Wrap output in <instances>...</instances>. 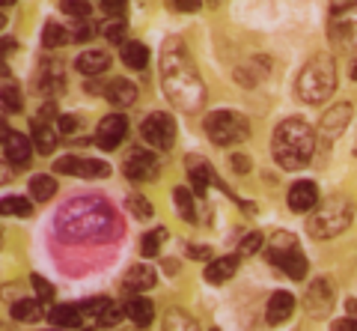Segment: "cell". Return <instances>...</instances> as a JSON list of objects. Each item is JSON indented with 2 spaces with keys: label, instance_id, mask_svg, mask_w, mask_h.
Instances as JSON below:
<instances>
[{
  "label": "cell",
  "instance_id": "cell-1",
  "mask_svg": "<svg viewBox=\"0 0 357 331\" xmlns=\"http://www.w3.org/2000/svg\"><path fill=\"white\" fill-rule=\"evenodd\" d=\"M116 233H122V224L102 197H77L57 212V236L63 242H110Z\"/></svg>",
  "mask_w": 357,
  "mask_h": 331
},
{
  "label": "cell",
  "instance_id": "cell-2",
  "mask_svg": "<svg viewBox=\"0 0 357 331\" xmlns=\"http://www.w3.org/2000/svg\"><path fill=\"white\" fill-rule=\"evenodd\" d=\"M161 87L173 108H178L182 114H197L206 105V84L194 60L188 57L182 39H167L161 51Z\"/></svg>",
  "mask_w": 357,
  "mask_h": 331
},
{
  "label": "cell",
  "instance_id": "cell-3",
  "mask_svg": "<svg viewBox=\"0 0 357 331\" xmlns=\"http://www.w3.org/2000/svg\"><path fill=\"white\" fill-rule=\"evenodd\" d=\"M274 161L283 170H301L307 168L312 152H316V131H312L301 117H289L274 128L271 138Z\"/></svg>",
  "mask_w": 357,
  "mask_h": 331
},
{
  "label": "cell",
  "instance_id": "cell-4",
  "mask_svg": "<svg viewBox=\"0 0 357 331\" xmlns=\"http://www.w3.org/2000/svg\"><path fill=\"white\" fill-rule=\"evenodd\" d=\"M333 90H337V66H333V57L316 54V57L301 69L298 81H295V93L301 96V102L319 105V102H325L328 96H333Z\"/></svg>",
  "mask_w": 357,
  "mask_h": 331
},
{
  "label": "cell",
  "instance_id": "cell-5",
  "mask_svg": "<svg viewBox=\"0 0 357 331\" xmlns=\"http://www.w3.org/2000/svg\"><path fill=\"white\" fill-rule=\"evenodd\" d=\"M354 221V206L351 200L345 197H328L325 203H319L316 209L310 212V221H307V233L312 239L325 242V239H333L345 233Z\"/></svg>",
  "mask_w": 357,
  "mask_h": 331
},
{
  "label": "cell",
  "instance_id": "cell-6",
  "mask_svg": "<svg viewBox=\"0 0 357 331\" xmlns=\"http://www.w3.org/2000/svg\"><path fill=\"white\" fill-rule=\"evenodd\" d=\"M203 128H206L208 140L218 143V147H232V143L248 140V135H250L248 117L238 114V110H215V114L206 117Z\"/></svg>",
  "mask_w": 357,
  "mask_h": 331
},
{
  "label": "cell",
  "instance_id": "cell-7",
  "mask_svg": "<svg viewBox=\"0 0 357 331\" xmlns=\"http://www.w3.org/2000/svg\"><path fill=\"white\" fill-rule=\"evenodd\" d=\"M140 135L155 149H173V143H176V119L170 114H164V110H155V114H149L146 119H143Z\"/></svg>",
  "mask_w": 357,
  "mask_h": 331
},
{
  "label": "cell",
  "instance_id": "cell-8",
  "mask_svg": "<svg viewBox=\"0 0 357 331\" xmlns=\"http://www.w3.org/2000/svg\"><path fill=\"white\" fill-rule=\"evenodd\" d=\"M328 39L337 48H342V51L357 48V6L333 9L331 27H328Z\"/></svg>",
  "mask_w": 357,
  "mask_h": 331
},
{
  "label": "cell",
  "instance_id": "cell-9",
  "mask_svg": "<svg viewBox=\"0 0 357 331\" xmlns=\"http://www.w3.org/2000/svg\"><path fill=\"white\" fill-rule=\"evenodd\" d=\"M57 173L66 176H81V179H107L110 176V164L98 161V159H77V156H63L54 164Z\"/></svg>",
  "mask_w": 357,
  "mask_h": 331
},
{
  "label": "cell",
  "instance_id": "cell-10",
  "mask_svg": "<svg viewBox=\"0 0 357 331\" xmlns=\"http://www.w3.org/2000/svg\"><path fill=\"white\" fill-rule=\"evenodd\" d=\"M122 173H126L131 182H152V179H158V159H155L149 149L137 147L126 156Z\"/></svg>",
  "mask_w": 357,
  "mask_h": 331
},
{
  "label": "cell",
  "instance_id": "cell-11",
  "mask_svg": "<svg viewBox=\"0 0 357 331\" xmlns=\"http://www.w3.org/2000/svg\"><path fill=\"white\" fill-rule=\"evenodd\" d=\"M128 135V119L126 114H107L96 128V143L102 149H116Z\"/></svg>",
  "mask_w": 357,
  "mask_h": 331
},
{
  "label": "cell",
  "instance_id": "cell-12",
  "mask_svg": "<svg viewBox=\"0 0 357 331\" xmlns=\"http://www.w3.org/2000/svg\"><path fill=\"white\" fill-rule=\"evenodd\" d=\"M333 299H337V286H333V281L319 278V281H312L304 302H307V311L312 316H325L328 311H333Z\"/></svg>",
  "mask_w": 357,
  "mask_h": 331
},
{
  "label": "cell",
  "instance_id": "cell-13",
  "mask_svg": "<svg viewBox=\"0 0 357 331\" xmlns=\"http://www.w3.org/2000/svg\"><path fill=\"white\" fill-rule=\"evenodd\" d=\"M351 123V105H333L325 117H321V126H319V138L325 143H333L345 128Z\"/></svg>",
  "mask_w": 357,
  "mask_h": 331
},
{
  "label": "cell",
  "instance_id": "cell-14",
  "mask_svg": "<svg viewBox=\"0 0 357 331\" xmlns=\"http://www.w3.org/2000/svg\"><path fill=\"white\" fill-rule=\"evenodd\" d=\"M33 149H36V143H33V138H24V135H18V131H9L6 128V138H3V159L9 164H27L30 156H33Z\"/></svg>",
  "mask_w": 357,
  "mask_h": 331
},
{
  "label": "cell",
  "instance_id": "cell-15",
  "mask_svg": "<svg viewBox=\"0 0 357 331\" xmlns=\"http://www.w3.org/2000/svg\"><path fill=\"white\" fill-rule=\"evenodd\" d=\"M319 206V185L310 179H301L289 189V209L292 212H312Z\"/></svg>",
  "mask_w": 357,
  "mask_h": 331
},
{
  "label": "cell",
  "instance_id": "cell-16",
  "mask_svg": "<svg viewBox=\"0 0 357 331\" xmlns=\"http://www.w3.org/2000/svg\"><path fill=\"white\" fill-rule=\"evenodd\" d=\"M185 170H188V179H191V189L197 197H203L208 191V185L215 182V173H211L208 161L203 156H188L185 159Z\"/></svg>",
  "mask_w": 357,
  "mask_h": 331
},
{
  "label": "cell",
  "instance_id": "cell-17",
  "mask_svg": "<svg viewBox=\"0 0 357 331\" xmlns=\"http://www.w3.org/2000/svg\"><path fill=\"white\" fill-rule=\"evenodd\" d=\"M155 286V269L146 266V263H137V266H131L126 272V278H122V290L131 293V295H140Z\"/></svg>",
  "mask_w": 357,
  "mask_h": 331
},
{
  "label": "cell",
  "instance_id": "cell-18",
  "mask_svg": "<svg viewBox=\"0 0 357 331\" xmlns=\"http://www.w3.org/2000/svg\"><path fill=\"white\" fill-rule=\"evenodd\" d=\"M105 96L114 108H131L137 102V87H134L128 78H114L105 87Z\"/></svg>",
  "mask_w": 357,
  "mask_h": 331
},
{
  "label": "cell",
  "instance_id": "cell-19",
  "mask_svg": "<svg viewBox=\"0 0 357 331\" xmlns=\"http://www.w3.org/2000/svg\"><path fill=\"white\" fill-rule=\"evenodd\" d=\"M295 314V295L292 293H286V290H280V293H274L271 299H268V323H286L289 316Z\"/></svg>",
  "mask_w": 357,
  "mask_h": 331
},
{
  "label": "cell",
  "instance_id": "cell-20",
  "mask_svg": "<svg viewBox=\"0 0 357 331\" xmlns=\"http://www.w3.org/2000/svg\"><path fill=\"white\" fill-rule=\"evenodd\" d=\"M48 323L60 328H77L84 323V311L81 304H57L48 311Z\"/></svg>",
  "mask_w": 357,
  "mask_h": 331
},
{
  "label": "cell",
  "instance_id": "cell-21",
  "mask_svg": "<svg viewBox=\"0 0 357 331\" xmlns=\"http://www.w3.org/2000/svg\"><path fill=\"white\" fill-rule=\"evenodd\" d=\"M107 66H110V57H107L105 51H84L81 57L75 60V69L81 72V75H86V78L107 72Z\"/></svg>",
  "mask_w": 357,
  "mask_h": 331
},
{
  "label": "cell",
  "instance_id": "cell-22",
  "mask_svg": "<svg viewBox=\"0 0 357 331\" xmlns=\"http://www.w3.org/2000/svg\"><path fill=\"white\" fill-rule=\"evenodd\" d=\"M236 272H238V257H220V260H211L206 266V281L208 284H227Z\"/></svg>",
  "mask_w": 357,
  "mask_h": 331
},
{
  "label": "cell",
  "instance_id": "cell-23",
  "mask_svg": "<svg viewBox=\"0 0 357 331\" xmlns=\"http://www.w3.org/2000/svg\"><path fill=\"white\" fill-rule=\"evenodd\" d=\"M274 263H277V266H280L292 281H304V274H307V260H304V253H301L298 248L280 253V257H274Z\"/></svg>",
  "mask_w": 357,
  "mask_h": 331
},
{
  "label": "cell",
  "instance_id": "cell-24",
  "mask_svg": "<svg viewBox=\"0 0 357 331\" xmlns=\"http://www.w3.org/2000/svg\"><path fill=\"white\" fill-rule=\"evenodd\" d=\"M33 143H36V152H42V156H51L54 149H57V131H54L51 126H45V119H33Z\"/></svg>",
  "mask_w": 357,
  "mask_h": 331
},
{
  "label": "cell",
  "instance_id": "cell-25",
  "mask_svg": "<svg viewBox=\"0 0 357 331\" xmlns=\"http://www.w3.org/2000/svg\"><path fill=\"white\" fill-rule=\"evenodd\" d=\"M126 311H128V319L134 325H152V319H155V304L149 299H143V293L134 295V299L126 304Z\"/></svg>",
  "mask_w": 357,
  "mask_h": 331
},
{
  "label": "cell",
  "instance_id": "cell-26",
  "mask_svg": "<svg viewBox=\"0 0 357 331\" xmlns=\"http://www.w3.org/2000/svg\"><path fill=\"white\" fill-rule=\"evenodd\" d=\"M122 51V63L128 66V69H146L149 63V48L143 45V42H126V45H119Z\"/></svg>",
  "mask_w": 357,
  "mask_h": 331
},
{
  "label": "cell",
  "instance_id": "cell-27",
  "mask_svg": "<svg viewBox=\"0 0 357 331\" xmlns=\"http://www.w3.org/2000/svg\"><path fill=\"white\" fill-rule=\"evenodd\" d=\"M42 299H18L13 302V319H18V323H39L42 319Z\"/></svg>",
  "mask_w": 357,
  "mask_h": 331
},
{
  "label": "cell",
  "instance_id": "cell-28",
  "mask_svg": "<svg viewBox=\"0 0 357 331\" xmlns=\"http://www.w3.org/2000/svg\"><path fill=\"white\" fill-rule=\"evenodd\" d=\"M30 194H33V200H39V203H48L54 194H57V179L48 173H39V176H33L30 179Z\"/></svg>",
  "mask_w": 357,
  "mask_h": 331
},
{
  "label": "cell",
  "instance_id": "cell-29",
  "mask_svg": "<svg viewBox=\"0 0 357 331\" xmlns=\"http://www.w3.org/2000/svg\"><path fill=\"white\" fill-rule=\"evenodd\" d=\"M173 197H176V209H178V215H182L185 221H197L194 189H188V185H178V189L173 191Z\"/></svg>",
  "mask_w": 357,
  "mask_h": 331
},
{
  "label": "cell",
  "instance_id": "cell-30",
  "mask_svg": "<svg viewBox=\"0 0 357 331\" xmlns=\"http://www.w3.org/2000/svg\"><path fill=\"white\" fill-rule=\"evenodd\" d=\"M72 39V33H66L57 21H48L45 24V30H42V42H45V48H60V45H66V42Z\"/></svg>",
  "mask_w": 357,
  "mask_h": 331
},
{
  "label": "cell",
  "instance_id": "cell-31",
  "mask_svg": "<svg viewBox=\"0 0 357 331\" xmlns=\"http://www.w3.org/2000/svg\"><path fill=\"white\" fill-rule=\"evenodd\" d=\"M0 212L15 215V218H27L33 212V203L24 200V197H3V200H0Z\"/></svg>",
  "mask_w": 357,
  "mask_h": 331
},
{
  "label": "cell",
  "instance_id": "cell-32",
  "mask_svg": "<svg viewBox=\"0 0 357 331\" xmlns=\"http://www.w3.org/2000/svg\"><path fill=\"white\" fill-rule=\"evenodd\" d=\"M167 239V227H155L152 233H146L143 236V242H140V253L143 257H155V253L161 251V242Z\"/></svg>",
  "mask_w": 357,
  "mask_h": 331
},
{
  "label": "cell",
  "instance_id": "cell-33",
  "mask_svg": "<svg viewBox=\"0 0 357 331\" xmlns=\"http://www.w3.org/2000/svg\"><path fill=\"white\" fill-rule=\"evenodd\" d=\"M0 98H3V108L9 114H18V110H24V98H21V90L15 84H3V90H0Z\"/></svg>",
  "mask_w": 357,
  "mask_h": 331
},
{
  "label": "cell",
  "instance_id": "cell-34",
  "mask_svg": "<svg viewBox=\"0 0 357 331\" xmlns=\"http://www.w3.org/2000/svg\"><path fill=\"white\" fill-rule=\"evenodd\" d=\"M126 206H128V212H131L134 218H140V221H146V218H152V215H155L152 203H149V200H146V197H143V194H131Z\"/></svg>",
  "mask_w": 357,
  "mask_h": 331
},
{
  "label": "cell",
  "instance_id": "cell-35",
  "mask_svg": "<svg viewBox=\"0 0 357 331\" xmlns=\"http://www.w3.org/2000/svg\"><path fill=\"white\" fill-rule=\"evenodd\" d=\"M60 9L66 15H72V18H89V15H93L89 0H60Z\"/></svg>",
  "mask_w": 357,
  "mask_h": 331
},
{
  "label": "cell",
  "instance_id": "cell-36",
  "mask_svg": "<svg viewBox=\"0 0 357 331\" xmlns=\"http://www.w3.org/2000/svg\"><path fill=\"white\" fill-rule=\"evenodd\" d=\"M126 33H128V24L122 18H116V21L107 24L105 36H107V42H114V45H126Z\"/></svg>",
  "mask_w": 357,
  "mask_h": 331
},
{
  "label": "cell",
  "instance_id": "cell-37",
  "mask_svg": "<svg viewBox=\"0 0 357 331\" xmlns=\"http://www.w3.org/2000/svg\"><path fill=\"white\" fill-rule=\"evenodd\" d=\"M110 307V299H105V295H98V299H86L84 304H81V311H84V316H93V319H98L105 311Z\"/></svg>",
  "mask_w": 357,
  "mask_h": 331
},
{
  "label": "cell",
  "instance_id": "cell-38",
  "mask_svg": "<svg viewBox=\"0 0 357 331\" xmlns=\"http://www.w3.org/2000/svg\"><path fill=\"white\" fill-rule=\"evenodd\" d=\"M30 284H33V290H36V295H39L45 304H51V302H54V286H51V281H45L42 274H33Z\"/></svg>",
  "mask_w": 357,
  "mask_h": 331
},
{
  "label": "cell",
  "instance_id": "cell-39",
  "mask_svg": "<svg viewBox=\"0 0 357 331\" xmlns=\"http://www.w3.org/2000/svg\"><path fill=\"white\" fill-rule=\"evenodd\" d=\"M122 316H128V311H126V307H119V304H114V302H110V307H107V311H105L102 316L96 319V323H98V325H116Z\"/></svg>",
  "mask_w": 357,
  "mask_h": 331
},
{
  "label": "cell",
  "instance_id": "cell-40",
  "mask_svg": "<svg viewBox=\"0 0 357 331\" xmlns=\"http://www.w3.org/2000/svg\"><path fill=\"white\" fill-rule=\"evenodd\" d=\"M262 245H265V236H262V233H250L248 239L241 242V248H238V257H250V253H256V251H259Z\"/></svg>",
  "mask_w": 357,
  "mask_h": 331
},
{
  "label": "cell",
  "instance_id": "cell-41",
  "mask_svg": "<svg viewBox=\"0 0 357 331\" xmlns=\"http://www.w3.org/2000/svg\"><path fill=\"white\" fill-rule=\"evenodd\" d=\"M126 0H102V9H105V13L107 15H114V18H122V15H126Z\"/></svg>",
  "mask_w": 357,
  "mask_h": 331
},
{
  "label": "cell",
  "instance_id": "cell-42",
  "mask_svg": "<svg viewBox=\"0 0 357 331\" xmlns=\"http://www.w3.org/2000/svg\"><path fill=\"white\" fill-rule=\"evenodd\" d=\"M170 6L176 9V13H199L203 0H170Z\"/></svg>",
  "mask_w": 357,
  "mask_h": 331
},
{
  "label": "cell",
  "instance_id": "cell-43",
  "mask_svg": "<svg viewBox=\"0 0 357 331\" xmlns=\"http://www.w3.org/2000/svg\"><path fill=\"white\" fill-rule=\"evenodd\" d=\"M229 164H232V170H236V173H248L250 170V159L248 156H238V152L229 159Z\"/></svg>",
  "mask_w": 357,
  "mask_h": 331
},
{
  "label": "cell",
  "instance_id": "cell-44",
  "mask_svg": "<svg viewBox=\"0 0 357 331\" xmlns=\"http://www.w3.org/2000/svg\"><path fill=\"white\" fill-rule=\"evenodd\" d=\"M60 131H63V135H72V131H77V117L63 114L60 117Z\"/></svg>",
  "mask_w": 357,
  "mask_h": 331
},
{
  "label": "cell",
  "instance_id": "cell-45",
  "mask_svg": "<svg viewBox=\"0 0 357 331\" xmlns=\"http://www.w3.org/2000/svg\"><path fill=\"white\" fill-rule=\"evenodd\" d=\"M188 257H194V260H211V251L208 248H199V245H188Z\"/></svg>",
  "mask_w": 357,
  "mask_h": 331
},
{
  "label": "cell",
  "instance_id": "cell-46",
  "mask_svg": "<svg viewBox=\"0 0 357 331\" xmlns=\"http://www.w3.org/2000/svg\"><path fill=\"white\" fill-rule=\"evenodd\" d=\"M173 325H185V328H194V319H178V311H173V316L167 319V328H173Z\"/></svg>",
  "mask_w": 357,
  "mask_h": 331
},
{
  "label": "cell",
  "instance_id": "cell-47",
  "mask_svg": "<svg viewBox=\"0 0 357 331\" xmlns=\"http://www.w3.org/2000/svg\"><path fill=\"white\" fill-rule=\"evenodd\" d=\"M51 117H57V105H54V102L42 105V108H39V119H51Z\"/></svg>",
  "mask_w": 357,
  "mask_h": 331
},
{
  "label": "cell",
  "instance_id": "cell-48",
  "mask_svg": "<svg viewBox=\"0 0 357 331\" xmlns=\"http://www.w3.org/2000/svg\"><path fill=\"white\" fill-rule=\"evenodd\" d=\"M333 328H340V331H357V319H337Z\"/></svg>",
  "mask_w": 357,
  "mask_h": 331
},
{
  "label": "cell",
  "instance_id": "cell-49",
  "mask_svg": "<svg viewBox=\"0 0 357 331\" xmlns=\"http://www.w3.org/2000/svg\"><path fill=\"white\" fill-rule=\"evenodd\" d=\"M345 6H357V0H333V9H345Z\"/></svg>",
  "mask_w": 357,
  "mask_h": 331
},
{
  "label": "cell",
  "instance_id": "cell-50",
  "mask_svg": "<svg viewBox=\"0 0 357 331\" xmlns=\"http://www.w3.org/2000/svg\"><path fill=\"white\" fill-rule=\"evenodd\" d=\"M13 51H15V39L6 36V39H3V54H13Z\"/></svg>",
  "mask_w": 357,
  "mask_h": 331
},
{
  "label": "cell",
  "instance_id": "cell-51",
  "mask_svg": "<svg viewBox=\"0 0 357 331\" xmlns=\"http://www.w3.org/2000/svg\"><path fill=\"white\" fill-rule=\"evenodd\" d=\"M351 78L357 81V60H354V66H351Z\"/></svg>",
  "mask_w": 357,
  "mask_h": 331
},
{
  "label": "cell",
  "instance_id": "cell-52",
  "mask_svg": "<svg viewBox=\"0 0 357 331\" xmlns=\"http://www.w3.org/2000/svg\"><path fill=\"white\" fill-rule=\"evenodd\" d=\"M0 3H3V6H13V3H15V0H0Z\"/></svg>",
  "mask_w": 357,
  "mask_h": 331
},
{
  "label": "cell",
  "instance_id": "cell-53",
  "mask_svg": "<svg viewBox=\"0 0 357 331\" xmlns=\"http://www.w3.org/2000/svg\"><path fill=\"white\" fill-rule=\"evenodd\" d=\"M208 3H211V6H218V3H220V0H208Z\"/></svg>",
  "mask_w": 357,
  "mask_h": 331
}]
</instances>
